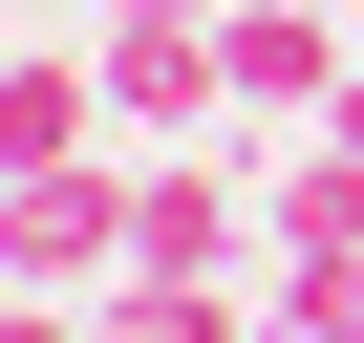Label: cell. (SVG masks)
Instances as JSON below:
<instances>
[{"label":"cell","instance_id":"1","mask_svg":"<svg viewBox=\"0 0 364 343\" xmlns=\"http://www.w3.org/2000/svg\"><path fill=\"white\" fill-rule=\"evenodd\" d=\"M0 279H43V300H107V279H129V150L0 172Z\"/></svg>","mask_w":364,"mask_h":343},{"label":"cell","instance_id":"2","mask_svg":"<svg viewBox=\"0 0 364 343\" xmlns=\"http://www.w3.org/2000/svg\"><path fill=\"white\" fill-rule=\"evenodd\" d=\"M257 258V172L236 150H129V279H236Z\"/></svg>","mask_w":364,"mask_h":343},{"label":"cell","instance_id":"3","mask_svg":"<svg viewBox=\"0 0 364 343\" xmlns=\"http://www.w3.org/2000/svg\"><path fill=\"white\" fill-rule=\"evenodd\" d=\"M215 43H236V129H321V86L364 65L321 0H215Z\"/></svg>","mask_w":364,"mask_h":343},{"label":"cell","instance_id":"4","mask_svg":"<svg viewBox=\"0 0 364 343\" xmlns=\"http://www.w3.org/2000/svg\"><path fill=\"white\" fill-rule=\"evenodd\" d=\"M65 150H107V65L86 43H22L0 65V172H65Z\"/></svg>","mask_w":364,"mask_h":343},{"label":"cell","instance_id":"5","mask_svg":"<svg viewBox=\"0 0 364 343\" xmlns=\"http://www.w3.org/2000/svg\"><path fill=\"white\" fill-rule=\"evenodd\" d=\"M86 322H107V343H257V300H236V279H107Z\"/></svg>","mask_w":364,"mask_h":343},{"label":"cell","instance_id":"6","mask_svg":"<svg viewBox=\"0 0 364 343\" xmlns=\"http://www.w3.org/2000/svg\"><path fill=\"white\" fill-rule=\"evenodd\" d=\"M0 65H22V43H0Z\"/></svg>","mask_w":364,"mask_h":343},{"label":"cell","instance_id":"7","mask_svg":"<svg viewBox=\"0 0 364 343\" xmlns=\"http://www.w3.org/2000/svg\"><path fill=\"white\" fill-rule=\"evenodd\" d=\"M343 22H364V0H343Z\"/></svg>","mask_w":364,"mask_h":343}]
</instances>
